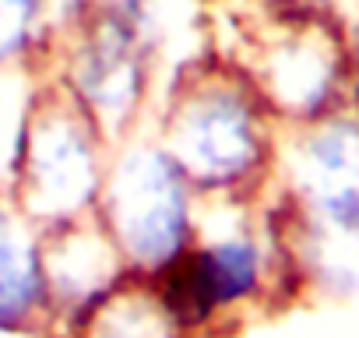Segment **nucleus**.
I'll use <instances>...</instances> for the list:
<instances>
[{"label": "nucleus", "instance_id": "1", "mask_svg": "<svg viewBox=\"0 0 359 338\" xmlns=\"http://www.w3.org/2000/svg\"><path fill=\"white\" fill-rule=\"evenodd\" d=\"M278 120L233 57L184 67L158 113V141L201 187H236L271 162Z\"/></svg>", "mask_w": 359, "mask_h": 338}, {"label": "nucleus", "instance_id": "2", "mask_svg": "<svg viewBox=\"0 0 359 338\" xmlns=\"http://www.w3.org/2000/svg\"><path fill=\"white\" fill-rule=\"evenodd\" d=\"M282 127L310 123L359 99L348 32L313 4H275L247 36V57H233Z\"/></svg>", "mask_w": 359, "mask_h": 338}, {"label": "nucleus", "instance_id": "3", "mask_svg": "<svg viewBox=\"0 0 359 338\" xmlns=\"http://www.w3.org/2000/svg\"><path fill=\"white\" fill-rule=\"evenodd\" d=\"M151 36L144 0H92L60 36L57 81L95 120L106 141H127L151 81Z\"/></svg>", "mask_w": 359, "mask_h": 338}, {"label": "nucleus", "instance_id": "4", "mask_svg": "<svg viewBox=\"0 0 359 338\" xmlns=\"http://www.w3.org/2000/svg\"><path fill=\"white\" fill-rule=\"evenodd\" d=\"M15 134V173L36 212H78L102 184L106 134L53 78L32 92Z\"/></svg>", "mask_w": 359, "mask_h": 338}, {"label": "nucleus", "instance_id": "5", "mask_svg": "<svg viewBox=\"0 0 359 338\" xmlns=\"http://www.w3.org/2000/svg\"><path fill=\"white\" fill-rule=\"evenodd\" d=\"M187 177L158 137H134L106 177V208L127 250L144 264L180 257L187 233Z\"/></svg>", "mask_w": 359, "mask_h": 338}, {"label": "nucleus", "instance_id": "6", "mask_svg": "<svg viewBox=\"0 0 359 338\" xmlns=\"http://www.w3.org/2000/svg\"><path fill=\"white\" fill-rule=\"evenodd\" d=\"M285 162L306 205L359 194V99L289 127Z\"/></svg>", "mask_w": 359, "mask_h": 338}, {"label": "nucleus", "instance_id": "7", "mask_svg": "<svg viewBox=\"0 0 359 338\" xmlns=\"http://www.w3.org/2000/svg\"><path fill=\"white\" fill-rule=\"evenodd\" d=\"M257 247L247 240H222L208 250L172 257L165 282V310L172 320H201L215 306L247 296L257 285Z\"/></svg>", "mask_w": 359, "mask_h": 338}, {"label": "nucleus", "instance_id": "8", "mask_svg": "<svg viewBox=\"0 0 359 338\" xmlns=\"http://www.w3.org/2000/svg\"><path fill=\"white\" fill-rule=\"evenodd\" d=\"M50 0H0V67L29 60Z\"/></svg>", "mask_w": 359, "mask_h": 338}, {"label": "nucleus", "instance_id": "9", "mask_svg": "<svg viewBox=\"0 0 359 338\" xmlns=\"http://www.w3.org/2000/svg\"><path fill=\"white\" fill-rule=\"evenodd\" d=\"M39 292V271L32 250L0 240V317L22 313Z\"/></svg>", "mask_w": 359, "mask_h": 338}]
</instances>
